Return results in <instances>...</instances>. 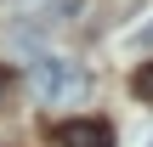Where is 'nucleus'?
Wrapping results in <instances>:
<instances>
[{
  "label": "nucleus",
  "mask_w": 153,
  "mask_h": 147,
  "mask_svg": "<svg viewBox=\"0 0 153 147\" xmlns=\"http://www.w3.org/2000/svg\"><path fill=\"white\" fill-rule=\"evenodd\" d=\"M28 85H34V96H45V102H79V96L91 91V74L74 68V62H62V57H34V62H28Z\"/></svg>",
  "instance_id": "f257e3e1"
},
{
  "label": "nucleus",
  "mask_w": 153,
  "mask_h": 147,
  "mask_svg": "<svg viewBox=\"0 0 153 147\" xmlns=\"http://www.w3.org/2000/svg\"><path fill=\"white\" fill-rule=\"evenodd\" d=\"M108 142H114V130L102 119H74L57 130V147H108Z\"/></svg>",
  "instance_id": "f03ea898"
},
{
  "label": "nucleus",
  "mask_w": 153,
  "mask_h": 147,
  "mask_svg": "<svg viewBox=\"0 0 153 147\" xmlns=\"http://www.w3.org/2000/svg\"><path fill=\"white\" fill-rule=\"evenodd\" d=\"M79 11H85V0H45V6H40V23H45V28H62V23H74Z\"/></svg>",
  "instance_id": "7ed1b4c3"
},
{
  "label": "nucleus",
  "mask_w": 153,
  "mask_h": 147,
  "mask_svg": "<svg viewBox=\"0 0 153 147\" xmlns=\"http://www.w3.org/2000/svg\"><path fill=\"white\" fill-rule=\"evenodd\" d=\"M131 91H136L142 102H153V62H142V68H136V79H131Z\"/></svg>",
  "instance_id": "20e7f679"
},
{
  "label": "nucleus",
  "mask_w": 153,
  "mask_h": 147,
  "mask_svg": "<svg viewBox=\"0 0 153 147\" xmlns=\"http://www.w3.org/2000/svg\"><path fill=\"white\" fill-rule=\"evenodd\" d=\"M125 45H131V51H153V17L136 28V34H131V40H125Z\"/></svg>",
  "instance_id": "39448f33"
},
{
  "label": "nucleus",
  "mask_w": 153,
  "mask_h": 147,
  "mask_svg": "<svg viewBox=\"0 0 153 147\" xmlns=\"http://www.w3.org/2000/svg\"><path fill=\"white\" fill-rule=\"evenodd\" d=\"M11 91H17V79H11V68H0V102H6Z\"/></svg>",
  "instance_id": "423d86ee"
},
{
  "label": "nucleus",
  "mask_w": 153,
  "mask_h": 147,
  "mask_svg": "<svg viewBox=\"0 0 153 147\" xmlns=\"http://www.w3.org/2000/svg\"><path fill=\"white\" fill-rule=\"evenodd\" d=\"M148 147H153V136H148Z\"/></svg>",
  "instance_id": "0eeeda50"
}]
</instances>
